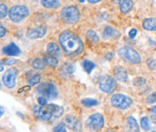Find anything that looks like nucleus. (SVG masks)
I'll return each instance as SVG.
<instances>
[{
  "label": "nucleus",
  "mask_w": 156,
  "mask_h": 132,
  "mask_svg": "<svg viewBox=\"0 0 156 132\" xmlns=\"http://www.w3.org/2000/svg\"><path fill=\"white\" fill-rule=\"evenodd\" d=\"M59 42L69 56L76 57L84 50V45L80 38L70 31H64L60 34Z\"/></svg>",
  "instance_id": "nucleus-1"
},
{
  "label": "nucleus",
  "mask_w": 156,
  "mask_h": 132,
  "mask_svg": "<svg viewBox=\"0 0 156 132\" xmlns=\"http://www.w3.org/2000/svg\"><path fill=\"white\" fill-rule=\"evenodd\" d=\"M61 17L62 21L68 24H74L79 22L80 18V12L75 5H67L62 9Z\"/></svg>",
  "instance_id": "nucleus-2"
},
{
  "label": "nucleus",
  "mask_w": 156,
  "mask_h": 132,
  "mask_svg": "<svg viewBox=\"0 0 156 132\" xmlns=\"http://www.w3.org/2000/svg\"><path fill=\"white\" fill-rule=\"evenodd\" d=\"M118 54L120 57L125 59L126 61L131 63V64H139L142 61L141 55L136 51L134 48L131 47H123L118 50Z\"/></svg>",
  "instance_id": "nucleus-3"
},
{
  "label": "nucleus",
  "mask_w": 156,
  "mask_h": 132,
  "mask_svg": "<svg viewBox=\"0 0 156 132\" xmlns=\"http://www.w3.org/2000/svg\"><path fill=\"white\" fill-rule=\"evenodd\" d=\"M8 15L11 21L14 22H19L29 15V9L25 5H16L10 8Z\"/></svg>",
  "instance_id": "nucleus-4"
},
{
  "label": "nucleus",
  "mask_w": 156,
  "mask_h": 132,
  "mask_svg": "<svg viewBox=\"0 0 156 132\" xmlns=\"http://www.w3.org/2000/svg\"><path fill=\"white\" fill-rule=\"evenodd\" d=\"M34 114L35 117L42 120H50L51 118L54 117V104H46V105H40L34 106Z\"/></svg>",
  "instance_id": "nucleus-5"
},
{
  "label": "nucleus",
  "mask_w": 156,
  "mask_h": 132,
  "mask_svg": "<svg viewBox=\"0 0 156 132\" xmlns=\"http://www.w3.org/2000/svg\"><path fill=\"white\" fill-rule=\"evenodd\" d=\"M111 104L117 109L120 110H126L129 108L133 104V100L123 93H115L112 96L111 98Z\"/></svg>",
  "instance_id": "nucleus-6"
},
{
  "label": "nucleus",
  "mask_w": 156,
  "mask_h": 132,
  "mask_svg": "<svg viewBox=\"0 0 156 132\" xmlns=\"http://www.w3.org/2000/svg\"><path fill=\"white\" fill-rule=\"evenodd\" d=\"M37 92L48 100L56 99L58 96V90L55 85L51 83H43L37 87Z\"/></svg>",
  "instance_id": "nucleus-7"
},
{
  "label": "nucleus",
  "mask_w": 156,
  "mask_h": 132,
  "mask_svg": "<svg viewBox=\"0 0 156 132\" xmlns=\"http://www.w3.org/2000/svg\"><path fill=\"white\" fill-rule=\"evenodd\" d=\"M99 88L101 91L107 93H113L116 89V81L114 77L108 75H104L99 79Z\"/></svg>",
  "instance_id": "nucleus-8"
},
{
  "label": "nucleus",
  "mask_w": 156,
  "mask_h": 132,
  "mask_svg": "<svg viewBox=\"0 0 156 132\" xmlns=\"http://www.w3.org/2000/svg\"><path fill=\"white\" fill-rule=\"evenodd\" d=\"M105 120L100 113H95L90 115L86 120V125L88 129L91 130H99L104 127Z\"/></svg>",
  "instance_id": "nucleus-9"
},
{
  "label": "nucleus",
  "mask_w": 156,
  "mask_h": 132,
  "mask_svg": "<svg viewBox=\"0 0 156 132\" xmlns=\"http://www.w3.org/2000/svg\"><path fill=\"white\" fill-rule=\"evenodd\" d=\"M18 75V70L15 67L7 69L3 76H2V82L4 86L7 88H14L16 85V77Z\"/></svg>",
  "instance_id": "nucleus-10"
},
{
  "label": "nucleus",
  "mask_w": 156,
  "mask_h": 132,
  "mask_svg": "<svg viewBox=\"0 0 156 132\" xmlns=\"http://www.w3.org/2000/svg\"><path fill=\"white\" fill-rule=\"evenodd\" d=\"M47 32V27L45 25H40L34 28H31L26 32V37L31 40H36L43 38Z\"/></svg>",
  "instance_id": "nucleus-11"
},
{
  "label": "nucleus",
  "mask_w": 156,
  "mask_h": 132,
  "mask_svg": "<svg viewBox=\"0 0 156 132\" xmlns=\"http://www.w3.org/2000/svg\"><path fill=\"white\" fill-rule=\"evenodd\" d=\"M66 123L68 127L74 131H80L82 129L81 122L80 121V120L72 115H69L66 117Z\"/></svg>",
  "instance_id": "nucleus-12"
},
{
  "label": "nucleus",
  "mask_w": 156,
  "mask_h": 132,
  "mask_svg": "<svg viewBox=\"0 0 156 132\" xmlns=\"http://www.w3.org/2000/svg\"><path fill=\"white\" fill-rule=\"evenodd\" d=\"M114 76L119 82L125 83L128 80V74L127 70L124 66H118L114 69Z\"/></svg>",
  "instance_id": "nucleus-13"
},
{
  "label": "nucleus",
  "mask_w": 156,
  "mask_h": 132,
  "mask_svg": "<svg viewBox=\"0 0 156 132\" xmlns=\"http://www.w3.org/2000/svg\"><path fill=\"white\" fill-rule=\"evenodd\" d=\"M3 53L6 56H18L20 54V49L19 47L15 43V42H11L9 43L7 46L3 48Z\"/></svg>",
  "instance_id": "nucleus-14"
},
{
  "label": "nucleus",
  "mask_w": 156,
  "mask_h": 132,
  "mask_svg": "<svg viewBox=\"0 0 156 132\" xmlns=\"http://www.w3.org/2000/svg\"><path fill=\"white\" fill-rule=\"evenodd\" d=\"M134 7L133 0H119V8L123 14H128Z\"/></svg>",
  "instance_id": "nucleus-15"
},
{
  "label": "nucleus",
  "mask_w": 156,
  "mask_h": 132,
  "mask_svg": "<svg viewBox=\"0 0 156 132\" xmlns=\"http://www.w3.org/2000/svg\"><path fill=\"white\" fill-rule=\"evenodd\" d=\"M46 51L48 54L54 56V57H59L62 53L61 48L56 42H50L46 47Z\"/></svg>",
  "instance_id": "nucleus-16"
},
{
  "label": "nucleus",
  "mask_w": 156,
  "mask_h": 132,
  "mask_svg": "<svg viewBox=\"0 0 156 132\" xmlns=\"http://www.w3.org/2000/svg\"><path fill=\"white\" fill-rule=\"evenodd\" d=\"M143 27L144 30L149 31V32H155L156 31V19L150 17V18H145L143 21Z\"/></svg>",
  "instance_id": "nucleus-17"
},
{
  "label": "nucleus",
  "mask_w": 156,
  "mask_h": 132,
  "mask_svg": "<svg viewBox=\"0 0 156 132\" xmlns=\"http://www.w3.org/2000/svg\"><path fill=\"white\" fill-rule=\"evenodd\" d=\"M102 35H103L104 40H109V39L115 38L117 36V32L112 26H106L104 31H103Z\"/></svg>",
  "instance_id": "nucleus-18"
},
{
  "label": "nucleus",
  "mask_w": 156,
  "mask_h": 132,
  "mask_svg": "<svg viewBox=\"0 0 156 132\" xmlns=\"http://www.w3.org/2000/svg\"><path fill=\"white\" fill-rule=\"evenodd\" d=\"M41 4L47 9L59 8L61 6V2L59 0H41Z\"/></svg>",
  "instance_id": "nucleus-19"
},
{
  "label": "nucleus",
  "mask_w": 156,
  "mask_h": 132,
  "mask_svg": "<svg viewBox=\"0 0 156 132\" xmlns=\"http://www.w3.org/2000/svg\"><path fill=\"white\" fill-rule=\"evenodd\" d=\"M86 36H87V39L93 44H97L99 42V37L94 30H89L86 33Z\"/></svg>",
  "instance_id": "nucleus-20"
},
{
  "label": "nucleus",
  "mask_w": 156,
  "mask_h": 132,
  "mask_svg": "<svg viewBox=\"0 0 156 132\" xmlns=\"http://www.w3.org/2000/svg\"><path fill=\"white\" fill-rule=\"evenodd\" d=\"M126 121H127V124H128V127L130 129L131 131H139L140 129H139V125L136 121V120L134 119V117L132 116H129L127 119H126Z\"/></svg>",
  "instance_id": "nucleus-21"
},
{
  "label": "nucleus",
  "mask_w": 156,
  "mask_h": 132,
  "mask_svg": "<svg viewBox=\"0 0 156 132\" xmlns=\"http://www.w3.org/2000/svg\"><path fill=\"white\" fill-rule=\"evenodd\" d=\"M44 61L48 66H52V67H56V66H58V65H59L58 59L56 57H54V56H51V55L45 57Z\"/></svg>",
  "instance_id": "nucleus-22"
},
{
  "label": "nucleus",
  "mask_w": 156,
  "mask_h": 132,
  "mask_svg": "<svg viewBox=\"0 0 156 132\" xmlns=\"http://www.w3.org/2000/svg\"><path fill=\"white\" fill-rule=\"evenodd\" d=\"M31 65H32V66L34 68L38 69V70H41V69H44V68L46 63H45L44 60H43L41 59H35L33 60V62H32Z\"/></svg>",
  "instance_id": "nucleus-23"
},
{
  "label": "nucleus",
  "mask_w": 156,
  "mask_h": 132,
  "mask_svg": "<svg viewBox=\"0 0 156 132\" xmlns=\"http://www.w3.org/2000/svg\"><path fill=\"white\" fill-rule=\"evenodd\" d=\"M82 67H83V69H84L87 73L90 74V73L92 72V70L96 67V65H95L92 61H90V60H84V61L82 62Z\"/></svg>",
  "instance_id": "nucleus-24"
},
{
  "label": "nucleus",
  "mask_w": 156,
  "mask_h": 132,
  "mask_svg": "<svg viewBox=\"0 0 156 132\" xmlns=\"http://www.w3.org/2000/svg\"><path fill=\"white\" fill-rule=\"evenodd\" d=\"M41 81V75L39 73H35L34 75H33L29 79H28V83L30 86H35L38 85Z\"/></svg>",
  "instance_id": "nucleus-25"
},
{
  "label": "nucleus",
  "mask_w": 156,
  "mask_h": 132,
  "mask_svg": "<svg viewBox=\"0 0 156 132\" xmlns=\"http://www.w3.org/2000/svg\"><path fill=\"white\" fill-rule=\"evenodd\" d=\"M82 104L85 106V107H93V106H96L98 104V102L95 99H91V98H86V99H83L81 101Z\"/></svg>",
  "instance_id": "nucleus-26"
},
{
  "label": "nucleus",
  "mask_w": 156,
  "mask_h": 132,
  "mask_svg": "<svg viewBox=\"0 0 156 132\" xmlns=\"http://www.w3.org/2000/svg\"><path fill=\"white\" fill-rule=\"evenodd\" d=\"M141 127L144 130H150V120L147 117H142L141 118Z\"/></svg>",
  "instance_id": "nucleus-27"
},
{
  "label": "nucleus",
  "mask_w": 156,
  "mask_h": 132,
  "mask_svg": "<svg viewBox=\"0 0 156 132\" xmlns=\"http://www.w3.org/2000/svg\"><path fill=\"white\" fill-rule=\"evenodd\" d=\"M9 11H8V8H7V5L5 4H1L0 5V18L1 19H4L5 18V16L8 15Z\"/></svg>",
  "instance_id": "nucleus-28"
},
{
  "label": "nucleus",
  "mask_w": 156,
  "mask_h": 132,
  "mask_svg": "<svg viewBox=\"0 0 156 132\" xmlns=\"http://www.w3.org/2000/svg\"><path fill=\"white\" fill-rule=\"evenodd\" d=\"M67 128H66V125H65V123L64 122H62V123H60L58 126H56L54 129H53V131L55 132H66L67 131V130H66Z\"/></svg>",
  "instance_id": "nucleus-29"
},
{
  "label": "nucleus",
  "mask_w": 156,
  "mask_h": 132,
  "mask_svg": "<svg viewBox=\"0 0 156 132\" xmlns=\"http://www.w3.org/2000/svg\"><path fill=\"white\" fill-rule=\"evenodd\" d=\"M156 102V92L151 93L148 97H147V103H154Z\"/></svg>",
  "instance_id": "nucleus-30"
},
{
  "label": "nucleus",
  "mask_w": 156,
  "mask_h": 132,
  "mask_svg": "<svg viewBox=\"0 0 156 132\" xmlns=\"http://www.w3.org/2000/svg\"><path fill=\"white\" fill-rule=\"evenodd\" d=\"M37 101H38V103L40 105H46L47 104V98H45L44 96H40L37 99Z\"/></svg>",
  "instance_id": "nucleus-31"
},
{
  "label": "nucleus",
  "mask_w": 156,
  "mask_h": 132,
  "mask_svg": "<svg viewBox=\"0 0 156 132\" xmlns=\"http://www.w3.org/2000/svg\"><path fill=\"white\" fill-rule=\"evenodd\" d=\"M147 65L149 66V67L151 68V69H154L156 67V63L154 60H153V59H149V60H147Z\"/></svg>",
  "instance_id": "nucleus-32"
},
{
  "label": "nucleus",
  "mask_w": 156,
  "mask_h": 132,
  "mask_svg": "<svg viewBox=\"0 0 156 132\" xmlns=\"http://www.w3.org/2000/svg\"><path fill=\"white\" fill-rule=\"evenodd\" d=\"M136 34H137V31H136L135 29H131V30L129 31V32H128V35H129V37H130L131 39L135 38Z\"/></svg>",
  "instance_id": "nucleus-33"
},
{
  "label": "nucleus",
  "mask_w": 156,
  "mask_h": 132,
  "mask_svg": "<svg viewBox=\"0 0 156 132\" xmlns=\"http://www.w3.org/2000/svg\"><path fill=\"white\" fill-rule=\"evenodd\" d=\"M16 63V59H7L5 60V64H6V65H14Z\"/></svg>",
  "instance_id": "nucleus-34"
},
{
  "label": "nucleus",
  "mask_w": 156,
  "mask_h": 132,
  "mask_svg": "<svg viewBox=\"0 0 156 132\" xmlns=\"http://www.w3.org/2000/svg\"><path fill=\"white\" fill-rule=\"evenodd\" d=\"M5 33H6V32H5V26H4V25H1V26H0V37H1V38L5 37Z\"/></svg>",
  "instance_id": "nucleus-35"
},
{
  "label": "nucleus",
  "mask_w": 156,
  "mask_h": 132,
  "mask_svg": "<svg viewBox=\"0 0 156 132\" xmlns=\"http://www.w3.org/2000/svg\"><path fill=\"white\" fill-rule=\"evenodd\" d=\"M135 79H137L138 81H139V83H137V86H142V85H144V84H145V79L144 78V77H136Z\"/></svg>",
  "instance_id": "nucleus-36"
},
{
  "label": "nucleus",
  "mask_w": 156,
  "mask_h": 132,
  "mask_svg": "<svg viewBox=\"0 0 156 132\" xmlns=\"http://www.w3.org/2000/svg\"><path fill=\"white\" fill-rule=\"evenodd\" d=\"M113 57H114V53H112V52H110V53H108V54L106 55V58H107L108 59H113Z\"/></svg>",
  "instance_id": "nucleus-37"
},
{
  "label": "nucleus",
  "mask_w": 156,
  "mask_h": 132,
  "mask_svg": "<svg viewBox=\"0 0 156 132\" xmlns=\"http://www.w3.org/2000/svg\"><path fill=\"white\" fill-rule=\"evenodd\" d=\"M89 3H91V4H97V3H99V2H101L102 0H88Z\"/></svg>",
  "instance_id": "nucleus-38"
},
{
  "label": "nucleus",
  "mask_w": 156,
  "mask_h": 132,
  "mask_svg": "<svg viewBox=\"0 0 156 132\" xmlns=\"http://www.w3.org/2000/svg\"><path fill=\"white\" fill-rule=\"evenodd\" d=\"M152 120H153V122H154V124L156 125V116L155 115H153V114H152Z\"/></svg>",
  "instance_id": "nucleus-39"
},
{
  "label": "nucleus",
  "mask_w": 156,
  "mask_h": 132,
  "mask_svg": "<svg viewBox=\"0 0 156 132\" xmlns=\"http://www.w3.org/2000/svg\"><path fill=\"white\" fill-rule=\"evenodd\" d=\"M152 114H153V115H155L156 116V105L154 107V108H153V109H152Z\"/></svg>",
  "instance_id": "nucleus-40"
},
{
  "label": "nucleus",
  "mask_w": 156,
  "mask_h": 132,
  "mask_svg": "<svg viewBox=\"0 0 156 132\" xmlns=\"http://www.w3.org/2000/svg\"><path fill=\"white\" fill-rule=\"evenodd\" d=\"M4 70V66H3V62L1 63V71H3Z\"/></svg>",
  "instance_id": "nucleus-41"
},
{
  "label": "nucleus",
  "mask_w": 156,
  "mask_h": 132,
  "mask_svg": "<svg viewBox=\"0 0 156 132\" xmlns=\"http://www.w3.org/2000/svg\"><path fill=\"white\" fill-rule=\"evenodd\" d=\"M3 113H4V110H3V107H1V114H0V115L2 116V115H3Z\"/></svg>",
  "instance_id": "nucleus-42"
},
{
  "label": "nucleus",
  "mask_w": 156,
  "mask_h": 132,
  "mask_svg": "<svg viewBox=\"0 0 156 132\" xmlns=\"http://www.w3.org/2000/svg\"><path fill=\"white\" fill-rule=\"evenodd\" d=\"M84 1H85V0H80V3H83Z\"/></svg>",
  "instance_id": "nucleus-43"
}]
</instances>
